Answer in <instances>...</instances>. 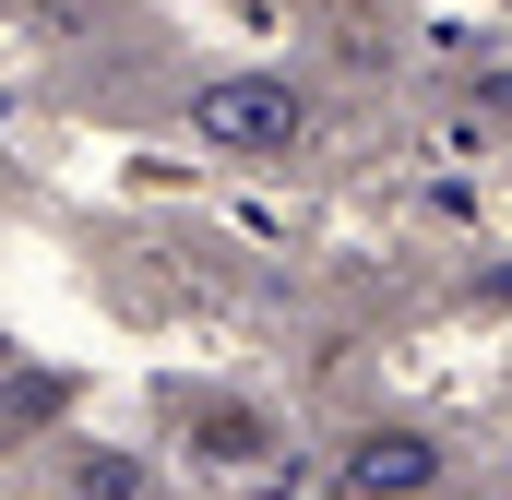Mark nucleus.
Returning <instances> with one entry per match:
<instances>
[{"label": "nucleus", "mask_w": 512, "mask_h": 500, "mask_svg": "<svg viewBox=\"0 0 512 500\" xmlns=\"http://www.w3.org/2000/svg\"><path fill=\"white\" fill-rule=\"evenodd\" d=\"M191 131L227 143V155H286L298 143V96L286 84H203L191 96Z\"/></svg>", "instance_id": "nucleus-1"}]
</instances>
